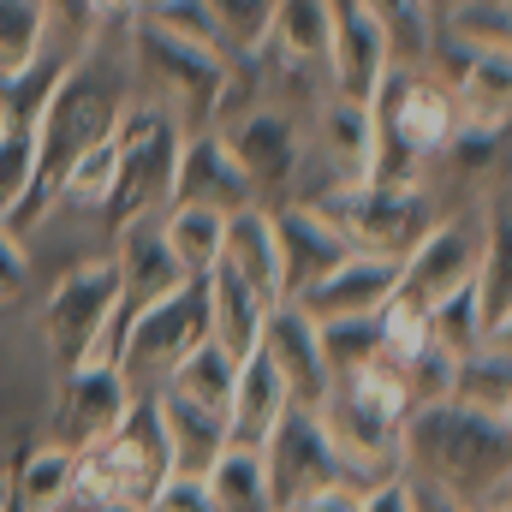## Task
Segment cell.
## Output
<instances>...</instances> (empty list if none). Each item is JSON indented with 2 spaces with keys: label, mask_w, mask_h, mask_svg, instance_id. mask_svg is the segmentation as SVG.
I'll use <instances>...</instances> for the list:
<instances>
[{
  "label": "cell",
  "mask_w": 512,
  "mask_h": 512,
  "mask_svg": "<svg viewBox=\"0 0 512 512\" xmlns=\"http://www.w3.org/2000/svg\"><path fill=\"white\" fill-rule=\"evenodd\" d=\"M120 108H126V78H114V66H108L96 48L72 54L66 72H60V84L48 90V102H42V114H36V167H30V185H24V197L0 215V227H6L12 239H24L30 227H42L48 209H60V179H66V167H72L90 143H102V137L114 131Z\"/></svg>",
  "instance_id": "obj_1"
},
{
  "label": "cell",
  "mask_w": 512,
  "mask_h": 512,
  "mask_svg": "<svg viewBox=\"0 0 512 512\" xmlns=\"http://www.w3.org/2000/svg\"><path fill=\"white\" fill-rule=\"evenodd\" d=\"M399 453L423 483H435L453 501H465L471 512H483L495 495H507L512 417L465 405V399L411 405L405 429H399Z\"/></svg>",
  "instance_id": "obj_2"
},
{
  "label": "cell",
  "mask_w": 512,
  "mask_h": 512,
  "mask_svg": "<svg viewBox=\"0 0 512 512\" xmlns=\"http://www.w3.org/2000/svg\"><path fill=\"white\" fill-rule=\"evenodd\" d=\"M405 411H411L405 405V382H399V370L387 358H370V364H358V370L328 382L316 417H322V429H328V441L340 453V471L358 489L405 471V453H399Z\"/></svg>",
  "instance_id": "obj_3"
},
{
  "label": "cell",
  "mask_w": 512,
  "mask_h": 512,
  "mask_svg": "<svg viewBox=\"0 0 512 512\" xmlns=\"http://www.w3.org/2000/svg\"><path fill=\"white\" fill-rule=\"evenodd\" d=\"M173 477V453H167V429L155 411V387L137 393L126 417L90 441L78 453V483H72V507H149V495Z\"/></svg>",
  "instance_id": "obj_4"
},
{
  "label": "cell",
  "mask_w": 512,
  "mask_h": 512,
  "mask_svg": "<svg viewBox=\"0 0 512 512\" xmlns=\"http://www.w3.org/2000/svg\"><path fill=\"white\" fill-rule=\"evenodd\" d=\"M131 78L149 90V102H161L179 131H209L221 120V102H227V78H233V60L203 48V42H185L149 18L131 12Z\"/></svg>",
  "instance_id": "obj_5"
},
{
  "label": "cell",
  "mask_w": 512,
  "mask_h": 512,
  "mask_svg": "<svg viewBox=\"0 0 512 512\" xmlns=\"http://www.w3.org/2000/svg\"><path fill=\"white\" fill-rule=\"evenodd\" d=\"M108 137H114V185H108L96 215L108 227H126L137 215H161L167 191H173V161H179V143H185L179 120L149 96L143 102L126 96V108H120Z\"/></svg>",
  "instance_id": "obj_6"
},
{
  "label": "cell",
  "mask_w": 512,
  "mask_h": 512,
  "mask_svg": "<svg viewBox=\"0 0 512 512\" xmlns=\"http://www.w3.org/2000/svg\"><path fill=\"white\" fill-rule=\"evenodd\" d=\"M304 203H316L352 251H376V256H405L435 221L423 185H382V179L328 185Z\"/></svg>",
  "instance_id": "obj_7"
},
{
  "label": "cell",
  "mask_w": 512,
  "mask_h": 512,
  "mask_svg": "<svg viewBox=\"0 0 512 512\" xmlns=\"http://www.w3.org/2000/svg\"><path fill=\"white\" fill-rule=\"evenodd\" d=\"M114 310H120V268H114V256L78 262L72 274L54 280V292H48V304H42V340H48L60 376L96 364Z\"/></svg>",
  "instance_id": "obj_8"
},
{
  "label": "cell",
  "mask_w": 512,
  "mask_h": 512,
  "mask_svg": "<svg viewBox=\"0 0 512 512\" xmlns=\"http://www.w3.org/2000/svg\"><path fill=\"white\" fill-rule=\"evenodd\" d=\"M197 340H209V286H203V280H185V286H173L167 298H155V304H143V310L131 316L126 334H120L114 364L126 370V382L137 387V393H149V387L167 382V370H173Z\"/></svg>",
  "instance_id": "obj_9"
},
{
  "label": "cell",
  "mask_w": 512,
  "mask_h": 512,
  "mask_svg": "<svg viewBox=\"0 0 512 512\" xmlns=\"http://www.w3.org/2000/svg\"><path fill=\"white\" fill-rule=\"evenodd\" d=\"M262 471H268V495H274V512H298L310 507L316 495L352 483L340 471V453L316 417V405H286L280 423L268 429L262 441Z\"/></svg>",
  "instance_id": "obj_10"
},
{
  "label": "cell",
  "mask_w": 512,
  "mask_h": 512,
  "mask_svg": "<svg viewBox=\"0 0 512 512\" xmlns=\"http://www.w3.org/2000/svg\"><path fill=\"white\" fill-rule=\"evenodd\" d=\"M221 143L233 149V161L245 167L256 203L262 209H280L298 197V173H304V137H298V120L286 108H268V102H251L227 120H215Z\"/></svg>",
  "instance_id": "obj_11"
},
{
  "label": "cell",
  "mask_w": 512,
  "mask_h": 512,
  "mask_svg": "<svg viewBox=\"0 0 512 512\" xmlns=\"http://www.w3.org/2000/svg\"><path fill=\"white\" fill-rule=\"evenodd\" d=\"M167 203H185V209H215V215H239L251 209L256 191L245 179V167L233 161V149L221 143V131H185L179 143V161H173V191Z\"/></svg>",
  "instance_id": "obj_12"
},
{
  "label": "cell",
  "mask_w": 512,
  "mask_h": 512,
  "mask_svg": "<svg viewBox=\"0 0 512 512\" xmlns=\"http://www.w3.org/2000/svg\"><path fill=\"white\" fill-rule=\"evenodd\" d=\"M393 292H399V256L346 251L322 280H310L292 304L310 322H340V316H376Z\"/></svg>",
  "instance_id": "obj_13"
},
{
  "label": "cell",
  "mask_w": 512,
  "mask_h": 512,
  "mask_svg": "<svg viewBox=\"0 0 512 512\" xmlns=\"http://www.w3.org/2000/svg\"><path fill=\"white\" fill-rule=\"evenodd\" d=\"M477 256H483L477 221H429V233L399 256V292H411L417 304H435L477 274Z\"/></svg>",
  "instance_id": "obj_14"
},
{
  "label": "cell",
  "mask_w": 512,
  "mask_h": 512,
  "mask_svg": "<svg viewBox=\"0 0 512 512\" xmlns=\"http://www.w3.org/2000/svg\"><path fill=\"white\" fill-rule=\"evenodd\" d=\"M387 66H393V48H387L382 24L358 6V0H334V36H328V96H352V102H370L382 90Z\"/></svg>",
  "instance_id": "obj_15"
},
{
  "label": "cell",
  "mask_w": 512,
  "mask_h": 512,
  "mask_svg": "<svg viewBox=\"0 0 512 512\" xmlns=\"http://www.w3.org/2000/svg\"><path fill=\"white\" fill-rule=\"evenodd\" d=\"M256 352L280 370V382L292 393V405H322V393H328V364H322V340H316V322L292 304V298H280L268 316H262V334H256Z\"/></svg>",
  "instance_id": "obj_16"
},
{
  "label": "cell",
  "mask_w": 512,
  "mask_h": 512,
  "mask_svg": "<svg viewBox=\"0 0 512 512\" xmlns=\"http://www.w3.org/2000/svg\"><path fill=\"white\" fill-rule=\"evenodd\" d=\"M131 399H137V387L126 382L120 364H84V370L60 376V435L54 441H66L72 453H84L90 441H102L126 417Z\"/></svg>",
  "instance_id": "obj_17"
},
{
  "label": "cell",
  "mask_w": 512,
  "mask_h": 512,
  "mask_svg": "<svg viewBox=\"0 0 512 512\" xmlns=\"http://www.w3.org/2000/svg\"><path fill=\"white\" fill-rule=\"evenodd\" d=\"M268 227H274V251H280V280H286V298H298L310 280H322L340 256L352 251V245L334 233V221H328L316 203H304V197H292V203L268 209Z\"/></svg>",
  "instance_id": "obj_18"
},
{
  "label": "cell",
  "mask_w": 512,
  "mask_h": 512,
  "mask_svg": "<svg viewBox=\"0 0 512 512\" xmlns=\"http://www.w3.org/2000/svg\"><path fill=\"white\" fill-rule=\"evenodd\" d=\"M328 36H334V0H274L268 12V36H262V60H280L286 72H316L328 66Z\"/></svg>",
  "instance_id": "obj_19"
},
{
  "label": "cell",
  "mask_w": 512,
  "mask_h": 512,
  "mask_svg": "<svg viewBox=\"0 0 512 512\" xmlns=\"http://www.w3.org/2000/svg\"><path fill=\"white\" fill-rule=\"evenodd\" d=\"M316 149H322L334 185L370 179V167H376V114H370V102L322 96V108H316Z\"/></svg>",
  "instance_id": "obj_20"
},
{
  "label": "cell",
  "mask_w": 512,
  "mask_h": 512,
  "mask_svg": "<svg viewBox=\"0 0 512 512\" xmlns=\"http://www.w3.org/2000/svg\"><path fill=\"white\" fill-rule=\"evenodd\" d=\"M286 405H292V393L280 382V370L262 352H245L239 376H233V399H227V441L233 447H262Z\"/></svg>",
  "instance_id": "obj_21"
},
{
  "label": "cell",
  "mask_w": 512,
  "mask_h": 512,
  "mask_svg": "<svg viewBox=\"0 0 512 512\" xmlns=\"http://www.w3.org/2000/svg\"><path fill=\"white\" fill-rule=\"evenodd\" d=\"M221 262H227V268L251 286L268 310L286 298V280H280V251H274V227H268V209H262V203L239 209V215H227Z\"/></svg>",
  "instance_id": "obj_22"
},
{
  "label": "cell",
  "mask_w": 512,
  "mask_h": 512,
  "mask_svg": "<svg viewBox=\"0 0 512 512\" xmlns=\"http://www.w3.org/2000/svg\"><path fill=\"white\" fill-rule=\"evenodd\" d=\"M155 411H161V429H167V453H173V471L179 477H203L221 447H227V411H203L179 393H161L155 387Z\"/></svg>",
  "instance_id": "obj_23"
},
{
  "label": "cell",
  "mask_w": 512,
  "mask_h": 512,
  "mask_svg": "<svg viewBox=\"0 0 512 512\" xmlns=\"http://www.w3.org/2000/svg\"><path fill=\"white\" fill-rule=\"evenodd\" d=\"M72 483H78V453L66 441H42L36 453H24L18 477L6 483V507L12 512H66L72 507Z\"/></svg>",
  "instance_id": "obj_24"
},
{
  "label": "cell",
  "mask_w": 512,
  "mask_h": 512,
  "mask_svg": "<svg viewBox=\"0 0 512 512\" xmlns=\"http://www.w3.org/2000/svg\"><path fill=\"white\" fill-rule=\"evenodd\" d=\"M209 340H221L233 358H245L256 352V334H262V316H268V304L256 298L251 286L227 268V262H215L209 268Z\"/></svg>",
  "instance_id": "obj_25"
},
{
  "label": "cell",
  "mask_w": 512,
  "mask_h": 512,
  "mask_svg": "<svg viewBox=\"0 0 512 512\" xmlns=\"http://www.w3.org/2000/svg\"><path fill=\"white\" fill-rule=\"evenodd\" d=\"M161 239H167V251H173V262H179V274H185V280H209V268L221 262L227 215L167 203V209H161Z\"/></svg>",
  "instance_id": "obj_26"
},
{
  "label": "cell",
  "mask_w": 512,
  "mask_h": 512,
  "mask_svg": "<svg viewBox=\"0 0 512 512\" xmlns=\"http://www.w3.org/2000/svg\"><path fill=\"white\" fill-rule=\"evenodd\" d=\"M209 507L215 512H274L268 495V471H262V447H221V459L203 471Z\"/></svg>",
  "instance_id": "obj_27"
},
{
  "label": "cell",
  "mask_w": 512,
  "mask_h": 512,
  "mask_svg": "<svg viewBox=\"0 0 512 512\" xmlns=\"http://www.w3.org/2000/svg\"><path fill=\"white\" fill-rule=\"evenodd\" d=\"M233 376H239V358H233L221 340H197V346L167 370L161 393H179V399H191V405H203V411H227Z\"/></svg>",
  "instance_id": "obj_28"
},
{
  "label": "cell",
  "mask_w": 512,
  "mask_h": 512,
  "mask_svg": "<svg viewBox=\"0 0 512 512\" xmlns=\"http://www.w3.org/2000/svg\"><path fill=\"white\" fill-rule=\"evenodd\" d=\"M358 6L382 24L399 66H423L429 60V42H435V6L429 0H358Z\"/></svg>",
  "instance_id": "obj_29"
},
{
  "label": "cell",
  "mask_w": 512,
  "mask_h": 512,
  "mask_svg": "<svg viewBox=\"0 0 512 512\" xmlns=\"http://www.w3.org/2000/svg\"><path fill=\"white\" fill-rule=\"evenodd\" d=\"M48 48V0H0V78L24 72Z\"/></svg>",
  "instance_id": "obj_30"
},
{
  "label": "cell",
  "mask_w": 512,
  "mask_h": 512,
  "mask_svg": "<svg viewBox=\"0 0 512 512\" xmlns=\"http://www.w3.org/2000/svg\"><path fill=\"white\" fill-rule=\"evenodd\" d=\"M376 340H382V358L393 370L411 364L429 346V304H417L411 292H393L382 310H376Z\"/></svg>",
  "instance_id": "obj_31"
},
{
  "label": "cell",
  "mask_w": 512,
  "mask_h": 512,
  "mask_svg": "<svg viewBox=\"0 0 512 512\" xmlns=\"http://www.w3.org/2000/svg\"><path fill=\"white\" fill-rule=\"evenodd\" d=\"M453 399H465V405H483V411H512L507 346H483V352L459 358V370H453Z\"/></svg>",
  "instance_id": "obj_32"
},
{
  "label": "cell",
  "mask_w": 512,
  "mask_h": 512,
  "mask_svg": "<svg viewBox=\"0 0 512 512\" xmlns=\"http://www.w3.org/2000/svg\"><path fill=\"white\" fill-rule=\"evenodd\" d=\"M316 340H322V364L328 376H346L370 358H382V340H376V316H340V322H316Z\"/></svg>",
  "instance_id": "obj_33"
},
{
  "label": "cell",
  "mask_w": 512,
  "mask_h": 512,
  "mask_svg": "<svg viewBox=\"0 0 512 512\" xmlns=\"http://www.w3.org/2000/svg\"><path fill=\"white\" fill-rule=\"evenodd\" d=\"M108 185H114V137H102V143H90L72 167H66V179H60V203H72V209H102V197H108Z\"/></svg>",
  "instance_id": "obj_34"
},
{
  "label": "cell",
  "mask_w": 512,
  "mask_h": 512,
  "mask_svg": "<svg viewBox=\"0 0 512 512\" xmlns=\"http://www.w3.org/2000/svg\"><path fill=\"white\" fill-rule=\"evenodd\" d=\"M209 12H215V30H221L227 60H239V54H256L262 48L274 0H209Z\"/></svg>",
  "instance_id": "obj_35"
},
{
  "label": "cell",
  "mask_w": 512,
  "mask_h": 512,
  "mask_svg": "<svg viewBox=\"0 0 512 512\" xmlns=\"http://www.w3.org/2000/svg\"><path fill=\"white\" fill-rule=\"evenodd\" d=\"M30 167H36V126H12L6 120V131H0V215L24 197Z\"/></svg>",
  "instance_id": "obj_36"
},
{
  "label": "cell",
  "mask_w": 512,
  "mask_h": 512,
  "mask_svg": "<svg viewBox=\"0 0 512 512\" xmlns=\"http://www.w3.org/2000/svg\"><path fill=\"white\" fill-rule=\"evenodd\" d=\"M143 512H215L209 507V489H203V477H167L155 495H149V507Z\"/></svg>",
  "instance_id": "obj_37"
},
{
  "label": "cell",
  "mask_w": 512,
  "mask_h": 512,
  "mask_svg": "<svg viewBox=\"0 0 512 512\" xmlns=\"http://www.w3.org/2000/svg\"><path fill=\"white\" fill-rule=\"evenodd\" d=\"M358 512H417V501H411V477L399 471V477H382V483L358 489Z\"/></svg>",
  "instance_id": "obj_38"
},
{
  "label": "cell",
  "mask_w": 512,
  "mask_h": 512,
  "mask_svg": "<svg viewBox=\"0 0 512 512\" xmlns=\"http://www.w3.org/2000/svg\"><path fill=\"white\" fill-rule=\"evenodd\" d=\"M18 286H24V245L0 227V304H12Z\"/></svg>",
  "instance_id": "obj_39"
},
{
  "label": "cell",
  "mask_w": 512,
  "mask_h": 512,
  "mask_svg": "<svg viewBox=\"0 0 512 512\" xmlns=\"http://www.w3.org/2000/svg\"><path fill=\"white\" fill-rule=\"evenodd\" d=\"M411 501H417V512H471L465 501H453V495L435 489V483H411Z\"/></svg>",
  "instance_id": "obj_40"
},
{
  "label": "cell",
  "mask_w": 512,
  "mask_h": 512,
  "mask_svg": "<svg viewBox=\"0 0 512 512\" xmlns=\"http://www.w3.org/2000/svg\"><path fill=\"white\" fill-rule=\"evenodd\" d=\"M90 12H96V24L108 30V24H126L131 12H137V0H84Z\"/></svg>",
  "instance_id": "obj_41"
},
{
  "label": "cell",
  "mask_w": 512,
  "mask_h": 512,
  "mask_svg": "<svg viewBox=\"0 0 512 512\" xmlns=\"http://www.w3.org/2000/svg\"><path fill=\"white\" fill-rule=\"evenodd\" d=\"M84 512H137V507H84Z\"/></svg>",
  "instance_id": "obj_42"
},
{
  "label": "cell",
  "mask_w": 512,
  "mask_h": 512,
  "mask_svg": "<svg viewBox=\"0 0 512 512\" xmlns=\"http://www.w3.org/2000/svg\"><path fill=\"white\" fill-rule=\"evenodd\" d=\"M429 6H435V12H441V6H453V0H429Z\"/></svg>",
  "instance_id": "obj_43"
},
{
  "label": "cell",
  "mask_w": 512,
  "mask_h": 512,
  "mask_svg": "<svg viewBox=\"0 0 512 512\" xmlns=\"http://www.w3.org/2000/svg\"><path fill=\"white\" fill-rule=\"evenodd\" d=\"M0 131H6V108H0Z\"/></svg>",
  "instance_id": "obj_44"
}]
</instances>
